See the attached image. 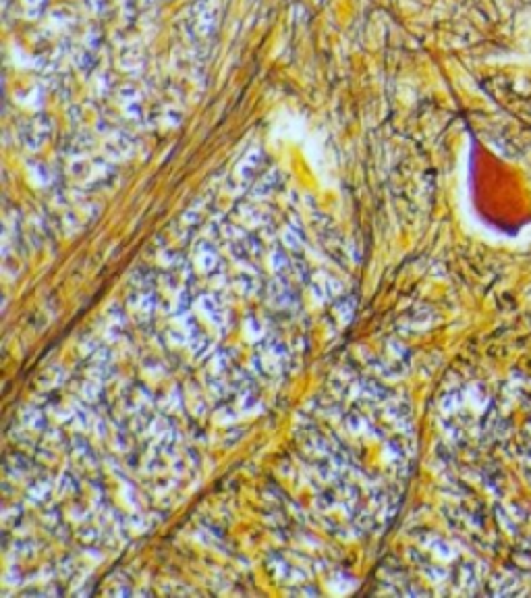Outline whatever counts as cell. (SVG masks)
I'll return each mask as SVG.
<instances>
[{"label":"cell","instance_id":"cell-1","mask_svg":"<svg viewBox=\"0 0 531 598\" xmlns=\"http://www.w3.org/2000/svg\"><path fill=\"white\" fill-rule=\"evenodd\" d=\"M287 364H289L287 345L278 337L266 335L258 343V349L251 358V372L262 378H276L285 372Z\"/></svg>","mask_w":531,"mask_h":598},{"label":"cell","instance_id":"cell-2","mask_svg":"<svg viewBox=\"0 0 531 598\" xmlns=\"http://www.w3.org/2000/svg\"><path fill=\"white\" fill-rule=\"evenodd\" d=\"M127 306L137 320H147L154 316V312L158 308V295L154 289V274L152 272L143 274L141 281H139V276H135L133 291L129 293Z\"/></svg>","mask_w":531,"mask_h":598},{"label":"cell","instance_id":"cell-3","mask_svg":"<svg viewBox=\"0 0 531 598\" xmlns=\"http://www.w3.org/2000/svg\"><path fill=\"white\" fill-rule=\"evenodd\" d=\"M193 308L197 312L204 314V318L216 326L218 331H226L231 326V314H228V308L226 304L220 299L218 293H199L195 299H193Z\"/></svg>","mask_w":531,"mask_h":598},{"label":"cell","instance_id":"cell-4","mask_svg":"<svg viewBox=\"0 0 531 598\" xmlns=\"http://www.w3.org/2000/svg\"><path fill=\"white\" fill-rule=\"evenodd\" d=\"M266 293H268V301L270 306H274L280 312H289L295 310L299 306V297L295 287L289 283V276H276L266 285Z\"/></svg>","mask_w":531,"mask_h":598},{"label":"cell","instance_id":"cell-5","mask_svg":"<svg viewBox=\"0 0 531 598\" xmlns=\"http://www.w3.org/2000/svg\"><path fill=\"white\" fill-rule=\"evenodd\" d=\"M193 264H195V268H197L201 274H206V276H210V279L216 276V274L226 272V270H224V264H222V260H220V256H218L216 245H212L208 239L195 241V245H193Z\"/></svg>","mask_w":531,"mask_h":598},{"label":"cell","instance_id":"cell-6","mask_svg":"<svg viewBox=\"0 0 531 598\" xmlns=\"http://www.w3.org/2000/svg\"><path fill=\"white\" fill-rule=\"evenodd\" d=\"M307 285H309V291H312L314 299H318V301H334L345 291L343 283L334 274L324 272V270L312 272Z\"/></svg>","mask_w":531,"mask_h":598},{"label":"cell","instance_id":"cell-7","mask_svg":"<svg viewBox=\"0 0 531 598\" xmlns=\"http://www.w3.org/2000/svg\"><path fill=\"white\" fill-rule=\"evenodd\" d=\"M268 563H270L272 574H274L278 580L287 582V584H305V580H307V574H305L299 565L287 561V559L280 557V555H272Z\"/></svg>","mask_w":531,"mask_h":598},{"label":"cell","instance_id":"cell-8","mask_svg":"<svg viewBox=\"0 0 531 598\" xmlns=\"http://www.w3.org/2000/svg\"><path fill=\"white\" fill-rule=\"evenodd\" d=\"M233 285L237 287V291H239L241 295L251 297V295H258V293L262 291V285H264V283H262L258 270H255L249 262H245V264L239 268V272L235 274Z\"/></svg>","mask_w":531,"mask_h":598},{"label":"cell","instance_id":"cell-9","mask_svg":"<svg viewBox=\"0 0 531 598\" xmlns=\"http://www.w3.org/2000/svg\"><path fill=\"white\" fill-rule=\"evenodd\" d=\"M343 424L345 428L353 434V437H370V439H380L378 428L374 426V422L363 416L361 412H347L343 416Z\"/></svg>","mask_w":531,"mask_h":598},{"label":"cell","instance_id":"cell-10","mask_svg":"<svg viewBox=\"0 0 531 598\" xmlns=\"http://www.w3.org/2000/svg\"><path fill=\"white\" fill-rule=\"evenodd\" d=\"M268 264L276 276H289L293 272V266H295V256L289 249L272 247L268 254Z\"/></svg>","mask_w":531,"mask_h":598},{"label":"cell","instance_id":"cell-11","mask_svg":"<svg viewBox=\"0 0 531 598\" xmlns=\"http://www.w3.org/2000/svg\"><path fill=\"white\" fill-rule=\"evenodd\" d=\"M4 470H6L8 478L23 480L33 472V461L29 457H25L23 453H10L4 461Z\"/></svg>","mask_w":531,"mask_h":598},{"label":"cell","instance_id":"cell-12","mask_svg":"<svg viewBox=\"0 0 531 598\" xmlns=\"http://www.w3.org/2000/svg\"><path fill=\"white\" fill-rule=\"evenodd\" d=\"M56 482H52L50 478H33L27 489H25V497L29 503L33 505H44L48 499H50V493H52V486Z\"/></svg>","mask_w":531,"mask_h":598},{"label":"cell","instance_id":"cell-13","mask_svg":"<svg viewBox=\"0 0 531 598\" xmlns=\"http://www.w3.org/2000/svg\"><path fill=\"white\" fill-rule=\"evenodd\" d=\"M21 422H23V426H25L29 432H44V430L50 426L48 420H46V416L42 414V410L35 407V405L23 407V412H21Z\"/></svg>","mask_w":531,"mask_h":598},{"label":"cell","instance_id":"cell-14","mask_svg":"<svg viewBox=\"0 0 531 598\" xmlns=\"http://www.w3.org/2000/svg\"><path fill=\"white\" fill-rule=\"evenodd\" d=\"M233 368V351L228 349H216L210 355L208 362V372L210 374H218V376H226Z\"/></svg>","mask_w":531,"mask_h":598},{"label":"cell","instance_id":"cell-15","mask_svg":"<svg viewBox=\"0 0 531 598\" xmlns=\"http://www.w3.org/2000/svg\"><path fill=\"white\" fill-rule=\"evenodd\" d=\"M332 312L341 324H349L355 314V297L353 295H339L332 301Z\"/></svg>","mask_w":531,"mask_h":598},{"label":"cell","instance_id":"cell-16","mask_svg":"<svg viewBox=\"0 0 531 598\" xmlns=\"http://www.w3.org/2000/svg\"><path fill=\"white\" fill-rule=\"evenodd\" d=\"M104 382H100V380H96V378H87V380H83L81 385H79V397H81V401H85L87 405H93V403H98V401H102V397H104V387H102Z\"/></svg>","mask_w":531,"mask_h":598},{"label":"cell","instance_id":"cell-17","mask_svg":"<svg viewBox=\"0 0 531 598\" xmlns=\"http://www.w3.org/2000/svg\"><path fill=\"white\" fill-rule=\"evenodd\" d=\"M71 453L75 455V459L83 466H96V453L93 449L89 447V443L81 437H75L71 439Z\"/></svg>","mask_w":531,"mask_h":598},{"label":"cell","instance_id":"cell-18","mask_svg":"<svg viewBox=\"0 0 531 598\" xmlns=\"http://www.w3.org/2000/svg\"><path fill=\"white\" fill-rule=\"evenodd\" d=\"M260 164H262V154L258 152V150H253L251 154H247L245 158H243V162L239 164V175L247 181H251L253 179V175L260 170Z\"/></svg>","mask_w":531,"mask_h":598},{"label":"cell","instance_id":"cell-19","mask_svg":"<svg viewBox=\"0 0 531 598\" xmlns=\"http://www.w3.org/2000/svg\"><path fill=\"white\" fill-rule=\"evenodd\" d=\"M243 331H245V337H247L249 341H258V343L268 335L266 328H264V322H262L260 318H255V316H247V318H245Z\"/></svg>","mask_w":531,"mask_h":598},{"label":"cell","instance_id":"cell-20","mask_svg":"<svg viewBox=\"0 0 531 598\" xmlns=\"http://www.w3.org/2000/svg\"><path fill=\"white\" fill-rule=\"evenodd\" d=\"M79 491V480L75 478V474L71 472H62L58 478H56V493L58 495H73Z\"/></svg>","mask_w":531,"mask_h":598},{"label":"cell","instance_id":"cell-21","mask_svg":"<svg viewBox=\"0 0 531 598\" xmlns=\"http://www.w3.org/2000/svg\"><path fill=\"white\" fill-rule=\"evenodd\" d=\"M15 549V557H21V559H29V557H33L35 555V547H37V543L35 540H31V538H19V540H15V545H12Z\"/></svg>","mask_w":531,"mask_h":598},{"label":"cell","instance_id":"cell-22","mask_svg":"<svg viewBox=\"0 0 531 598\" xmlns=\"http://www.w3.org/2000/svg\"><path fill=\"white\" fill-rule=\"evenodd\" d=\"M62 380H64V372H62L60 366H50V368L42 374V385H44V387H50V389L62 385Z\"/></svg>","mask_w":531,"mask_h":598},{"label":"cell","instance_id":"cell-23","mask_svg":"<svg viewBox=\"0 0 531 598\" xmlns=\"http://www.w3.org/2000/svg\"><path fill=\"white\" fill-rule=\"evenodd\" d=\"M21 516H23V509H21V505H17V503L4 505V509H2V522H4V526H17L19 520H21Z\"/></svg>","mask_w":531,"mask_h":598},{"label":"cell","instance_id":"cell-24","mask_svg":"<svg viewBox=\"0 0 531 598\" xmlns=\"http://www.w3.org/2000/svg\"><path fill=\"white\" fill-rule=\"evenodd\" d=\"M289 592H291V595H318V590H316L314 586H312V588H309V586H301V588H291Z\"/></svg>","mask_w":531,"mask_h":598}]
</instances>
